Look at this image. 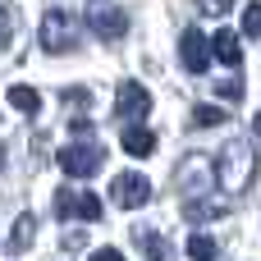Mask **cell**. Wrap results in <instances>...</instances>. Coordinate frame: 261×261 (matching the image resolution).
<instances>
[{
	"mask_svg": "<svg viewBox=\"0 0 261 261\" xmlns=\"http://www.w3.org/2000/svg\"><path fill=\"white\" fill-rule=\"evenodd\" d=\"M55 220H101V202H96V193L60 188V193H55Z\"/></svg>",
	"mask_w": 261,
	"mask_h": 261,
	"instance_id": "277c9868",
	"label": "cell"
},
{
	"mask_svg": "<svg viewBox=\"0 0 261 261\" xmlns=\"http://www.w3.org/2000/svg\"><path fill=\"white\" fill-rule=\"evenodd\" d=\"M9 106H14V110H23V115H37V110H41V96H37L32 87H23V83H18V87H9Z\"/></svg>",
	"mask_w": 261,
	"mask_h": 261,
	"instance_id": "7c38bea8",
	"label": "cell"
},
{
	"mask_svg": "<svg viewBox=\"0 0 261 261\" xmlns=\"http://www.w3.org/2000/svg\"><path fill=\"white\" fill-rule=\"evenodd\" d=\"M252 179H257V147L243 142V138L225 142L220 156H216V184H220L225 193H248Z\"/></svg>",
	"mask_w": 261,
	"mask_h": 261,
	"instance_id": "6da1fadb",
	"label": "cell"
},
{
	"mask_svg": "<svg viewBox=\"0 0 261 261\" xmlns=\"http://www.w3.org/2000/svg\"><path fill=\"white\" fill-rule=\"evenodd\" d=\"M64 101H69V106H87V101H92V92H87V87H69V92H64Z\"/></svg>",
	"mask_w": 261,
	"mask_h": 261,
	"instance_id": "ffe728a7",
	"label": "cell"
},
{
	"mask_svg": "<svg viewBox=\"0 0 261 261\" xmlns=\"http://www.w3.org/2000/svg\"><path fill=\"white\" fill-rule=\"evenodd\" d=\"M179 60H184L188 73H206V64H211V41H206L197 28H188V32L179 37Z\"/></svg>",
	"mask_w": 261,
	"mask_h": 261,
	"instance_id": "52a82bcc",
	"label": "cell"
},
{
	"mask_svg": "<svg viewBox=\"0 0 261 261\" xmlns=\"http://www.w3.org/2000/svg\"><path fill=\"white\" fill-rule=\"evenodd\" d=\"M151 110V92L142 87V83H119V92H115V115L119 119H142Z\"/></svg>",
	"mask_w": 261,
	"mask_h": 261,
	"instance_id": "ba28073f",
	"label": "cell"
},
{
	"mask_svg": "<svg viewBox=\"0 0 261 261\" xmlns=\"http://www.w3.org/2000/svg\"><path fill=\"white\" fill-rule=\"evenodd\" d=\"M138 248H142L147 257H170V243H165L161 234H151V229H138Z\"/></svg>",
	"mask_w": 261,
	"mask_h": 261,
	"instance_id": "9a60e30c",
	"label": "cell"
},
{
	"mask_svg": "<svg viewBox=\"0 0 261 261\" xmlns=\"http://www.w3.org/2000/svg\"><path fill=\"white\" fill-rule=\"evenodd\" d=\"M14 41V14H9V5L0 0V46H9Z\"/></svg>",
	"mask_w": 261,
	"mask_h": 261,
	"instance_id": "d6986e66",
	"label": "cell"
},
{
	"mask_svg": "<svg viewBox=\"0 0 261 261\" xmlns=\"http://www.w3.org/2000/svg\"><path fill=\"white\" fill-rule=\"evenodd\" d=\"M197 5H202V14H225L234 0H197Z\"/></svg>",
	"mask_w": 261,
	"mask_h": 261,
	"instance_id": "7402d4cb",
	"label": "cell"
},
{
	"mask_svg": "<svg viewBox=\"0 0 261 261\" xmlns=\"http://www.w3.org/2000/svg\"><path fill=\"white\" fill-rule=\"evenodd\" d=\"M243 37H261V0L243 9Z\"/></svg>",
	"mask_w": 261,
	"mask_h": 261,
	"instance_id": "2e32d148",
	"label": "cell"
},
{
	"mask_svg": "<svg viewBox=\"0 0 261 261\" xmlns=\"http://www.w3.org/2000/svg\"><path fill=\"white\" fill-rule=\"evenodd\" d=\"M101 165H106V147H101V142H69V147L60 151V170H64L69 179H92Z\"/></svg>",
	"mask_w": 261,
	"mask_h": 261,
	"instance_id": "7a4b0ae2",
	"label": "cell"
},
{
	"mask_svg": "<svg viewBox=\"0 0 261 261\" xmlns=\"http://www.w3.org/2000/svg\"><path fill=\"white\" fill-rule=\"evenodd\" d=\"M188 257H197V261L216 257V243H211L206 234H193V239H188Z\"/></svg>",
	"mask_w": 261,
	"mask_h": 261,
	"instance_id": "e0dca14e",
	"label": "cell"
},
{
	"mask_svg": "<svg viewBox=\"0 0 261 261\" xmlns=\"http://www.w3.org/2000/svg\"><path fill=\"white\" fill-rule=\"evenodd\" d=\"M225 211H229L225 202H202V197H188V202H184V216H188L193 225H202V220H220Z\"/></svg>",
	"mask_w": 261,
	"mask_h": 261,
	"instance_id": "8fae6325",
	"label": "cell"
},
{
	"mask_svg": "<svg viewBox=\"0 0 261 261\" xmlns=\"http://www.w3.org/2000/svg\"><path fill=\"white\" fill-rule=\"evenodd\" d=\"M110 202H115L119 211H138V206H147V202H151V184H147V174H115V184H110Z\"/></svg>",
	"mask_w": 261,
	"mask_h": 261,
	"instance_id": "5b68a950",
	"label": "cell"
},
{
	"mask_svg": "<svg viewBox=\"0 0 261 261\" xmlns=\"http://www.w3.org/2000/svg\"><path fill=\"white\" fill-rule=\"evenodd\" d=\"M0 170H5V142H0Z\"/></svg>",
	"mask_w": 261,
	"mask_h": 261,
	"instance_id": "cb8c5ba5",
	"label": "cell"
},
{
	"mask_svg": "<svg viewBox=\"0 0 261 261\" xmlns=\"http://www.w3.org/2000/svg\"><path fill=\"white\" fill-rule=\"evenodd\" d=\"M69 128H73V138H87V133H92V119L78 115V119H69Z\"/></svg>",
	"mask_w": 261,
	"mask_h": 261,
	"instance_id": "44dd1931",
	"label": "cell"
},
{
	"mask_svg": "<svg viewBox=\"0 0 261 261\" xmlns=\"http://www.w3.org/2000/svg\"><path fill=\"white\" fill-rule=\"evenodd\" d=\"M87 28H92L101 41H119V37L128 32V14H124V9H115V5H101V9H92V14H87Z\"/></svg>",
	"mask_w": 261,
	"mask_h": 261,
	"instance_id": "8992f818",
	"label": "cell"
},
{
	"mask_svg": "<svg viewBox=\"0 0 261 261\" xmlns=\"http://www.w3.org/2000/svg\"><path fill=\"white\" fill-rule=\"evenodd\" d=\"M119 142H124V151H128V156H151V151H156V133H151V128H142V124H133V119H128V128H124V138H119Z\"/></svg>",
	"mask_w": 261,
	"mask_h": 261,
	"instance_id": "30bf717a",
	"label": "cell"
},
{
	"mask_svg": "<svg viewBox=\"0 0 261 261\" xmlns=\"http://www.w3.org/2000/svg\"><path fill=\"white\" fill-rule=\"evenodd\" d=\"M32 229H37V220H32V216H18L14 239H9V252H28V248H32Z\"/></svg>",
	"mask_w": 261,
	"mask_h": 261,
	"instance_id": "4fadbf2b",
	"label": "cell"
},
{
	"mask_svg": "<svg viewBox=\"0 0 261 261\" xmlns=\"http://www.w3.org/2000/svg\"><path fill=\"white\" fill-rule=\"evenodd\" d=\"M252 128H257V138H261V115H257V119H252Z\"/></svg>",
	"mask_w": 261,
	"mask_h": 261,
	"instance_id": "603a6c76",
	"label": "cell"
},
{
	"mask_svg": "<svg viewBox=\"0 0 261 261\" xmlns=\"http://www.w3.org/2000/svg\"><path fill=\"white\" fill-rule=\"evenodd\" d=\"M211 55H216L220 64H229V69H239V64H243V46H239V32H229V28H220V32L211 37Z\"/></svg>",
	"mask_w": 261,
	"mask_h": 261,
	"instance_id": "9c48e42d",
	"label": "cell"
},
{
	"mask_svg": "<svg viewBox=\"0 0 261 261\" xmlns=\"http://www.w3.org/2000/svg\"><path fill=\"white\" fill-rule=\"evenodd\" d=\"M229 115L225 110H216V106H193V128H220Z\"/></svg>",
	"mask_w": 261,
	"mask_h": 261,
	"instance_id": "5bb4252c",
	"label": "cell"
},
{
	"mask_svg": "<svg viewBox=\"0 0 261 261\" xmlns=\"http://www.w3.org/2000/svg\"><path fill=\"white\" fill-rule=\"evenodd\" d=\"M216 92H220L225 101H243V83H239V78H220V83H216Z\"/></svg>",
	"mask_w": 261,
	"mask_h": 261,
	"instance_id": "ac0fdd59",
	"label": "cell"
},
{
	"mask_svg": "<svg viewBox=\"0 0 261 261\" xmlns=\"http://www.w3.org/2000/svg\"><path fill=\"white\" fill-rule=\"evenodd\" d=\"M41 46L46 50H73L78 46V18L69 14V9H46V18H41Z\"/></svg>",
	"mask_w": 261,
	"mask_h": 261,
	"instance_id": "3957f363",
	"label": "cell"
}]
</instances>
